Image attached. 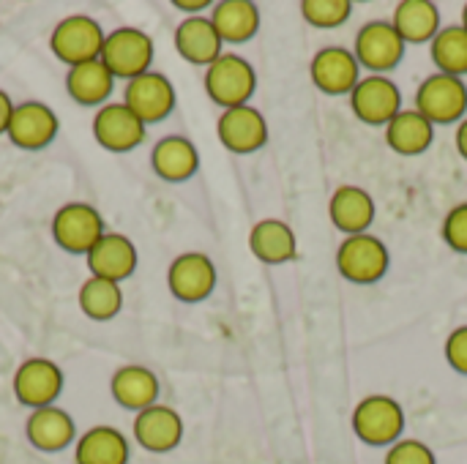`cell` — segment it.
Segmentation results:
<instances>
[{"label": "cell", "instance_id": "d590c367", "mask_svg": "<svg viewBox=\"0 0 467 464\" xmlns=\"http://www.w3.org/2000/svg\"><path fill=\"white\" fill-rule=\"evenodd\" d=\"M14 101L5 90H0V137L8 134V123H11V115H14Z\"/></svg>", "mask_w": 467, "mask_h": 464}, {"label": "cell", "instance_id": "4316f807", "mask_svg": "<svg viewBox=\"0 0 467 464\" xmlns=\"http://www.w3.org/2000/svg\"><path fill=\"white\" fill-rule=\"evenodd\" d=\"M391 25L405 44H424L441 33V8L432 0H402L394 5Z\"/></svg>", "mask_w": 467, "mask_h": 464}, {"label": "cell", "instance_id": "2e32d148", "mask_svg": "<svg viewBox=\"0 0 467 464\" xmlns=\"http://www.w3.org/2000/svg\"><path fill=\"white\" fill-rule=\"evenodd\" d=\"M60 120L44 101H19L8 123V139L22 150H41L57 137Z\"/></svg>", "mask_w": 467, "mask_h": 464}, {"label": "cell", "instance_id": "9a60e30c", "mask_svg": "<svg viewBox=\"0 0 467 464\" xmlns=\"http://www.w3.org/2000/svg\"><path fill=\"white\" fill-rule=\"evenodd\" d=\"M309 77L315 88L328 96H350L361 79V66L348 46H323L309 63Z\"/></svg>", "mask_w": 467, "mask_h": 464}, {"label": "cell", "instance_id": "cb8c5ba5", "mask_svg": "<svg viewBox=\"0 0 467 464\" xmlns=\"http://www.w3.org/2000/svg\"><path fill=\"white\" fill-rule=\"evenodd\" d=\"M252 254L265 265H285L298 252V238L293 227L282 219H260L249 232Z\"/></svg>", "mask_w": 467, "mask_h": 464}, {"label": "cell", "instance_id": "7402d4cb", "mask_svg": "<svg viewBox=\"0 0 467 464\" xmlns=\"http://www.w3.org/2000/svg\"><path fill=\"white\" fill-rule=\"evenodd\" d=\"M159 391H161L159 377L148 366H140V364L120 366L109 380L112 399L123 410H134V413H142V410L153 407L156 399H159Z\"/></svg>", "mask_w": 467, "mask_h": 464}, {"label": "cell", "instance_id": "ffe728a7", "mask_svg": "<svg viewBox=\"0 0 467 464\" xmlns=\"http://www.w3.org/2000/svg\"><path fill=\"white\" fill-rule=\"evenodd\" d=\"M224 41L216 33L211 16L200 14V16H186L178 27H175V49L183 60L194 63V66H211L216 57H222Z\"/></svg>", "mask_w": 467, "mask_h": 464}, {"label": "cell", "instance_id": "44dd1931", "mask_svg": "<svg viewBox=\"0 0 467 464\" xmlns=\"http://www.w3.org/2000/svg\"><path fill=\"white\" fill-rule=\"evenodd\" d=\"M25 435L33 449H38L44 454H57L74 443L77 427H74V418L63 407L52 405V407H41V410L30 413V418L25 424Z\"/></svg>", "mask_w": 467, "mask_h": 464}, {"label": "cell", "instance_id": "5bb4252c", "mask_svg": "<svg viewBox=\"0 0 467 464\" xmlns=\"http://www.w3.org/2000/svg\"><path fill=\"white\" fill-rule=\"evenodd\" d=\"M145 123L123 104V101H107L99 107L93 118V137L104 150L112 153H129L145 139Z\"/></svg>", "mask_w": 467, "mask_h": 464}, {"label": "cell", "instance_id": "277c9868", "mask_svg": "<svg viewBox=\"0 0 467 464\" xmlns=\"http://www.w3.org/2000/svg\"><path fill=\"white\" fill-rule=\"evenodd\" d=\"M107 33L101 30V25L88 16V14H71L66 19H60L49 36V49L57 60L71 66L88 63V60H99L101 49H104Z\"/></svg>", "mask_w": 467, "mask_h": 464}, {"label": "cell", "instance_id": "8d00e7d4", "mask_svg": "<svg viewBox=\"0 0 467 464\" xmlns=\"http://www.w3.org/2000/svg\"><path fill=\"white\" fill-rule=\"evenodd\" d=\"M178 11H189L192 16H200V11L211 8V0H172Z\"/></svg>", "mask_w": 467, "mask_h": 464}, {"label": "cell", "instance_id": "83f0119b", "mask_svg": "<svg viewBox=\"0 0 467 464\" xmlns=\"http://www.w3.org/2000/svg\"><path fill=\"white\" fill-rule=\"evenodd\" d=\"M435 139V126L413 107L402 109L389 126H386V145L400 156H421L430 150Z\"/></svg>", "mask_w": 467, "mask_h": 464}, {"label": "cell", "instance_id": "e575fe53", "mask_svg": "<svg viewBox=\"0 0 467 464\" xmlns=\"http://www.w3.org/2000/svg\"><path fill=\"white\" fill-rule=\"evenodd\" d=\"M446 364L457 372V375H465L467 377V325H460L449 334L446 339Z\"/></svg>", "mask_w": 467, "mask_h": 464}, {"label": "cell", "instance_id": "7a4b0ae2", "mask_svg": "<svg viewBox=\"0 0 467 464\" xmlns=\"http://www.w3.org/2000/svg\"><path fill=\"white\" fill-rule=\"evenodd\" d=\"M254 90H257L254 66L246 57L235 55V52H224L222 57H216L205 68V93L222 109L249 104Z\"/></svg>", "mask_w": 467, "mask_h": 464}, {"label": "cell", "instance_id": "1f68e13d", "mask_svg": "<svg viewBox=\"0 0 467 464\" xmlns=\"http://www.w3.org/2000/svg\"><path fill=\"white\" fill-rule=\"evenodd\" d=\"M301 16L320 30H331L345 25L353 16V3L350 0H304L301 3Z\"/></svg>", "mask_w": 467, "mask_h": 464}, {"label": "cell", "instance_id": "d6a6232c", "mask_svg": "<svg viewBox=\"0 0 467 464\" xmlns=\"http://www.w3.org/2000/svg\"><path fill=\"white\" fill-rule=\"evenodd\" d=\"M383 464H438V459L427 443L413 440V438H402L386 451V462Z\"/></svg>", "mask_w": 467, "mask_h": 464}, {"label": "cell", "instance_id": "5b68a950", "mask_svg": "<svg viewBox=\"0 0 467 464\" xmlns=\"http://www.w3.org/2000/svg\"><path fill=\"white\" fill-rule=\"evenodd\" d=\"M416 109L432 123V126H446V123H460L465 120L467 112V85L462 77L451 74H430L419 90H416Z\"/></svg>", "mask_w": 467, "mask_h": 464}, {"label": "cell", "instance_id": "f35d334b", "mask_svg": "<svg viewBox=\"0 0 467 464\" xmlns=\"http://www.w3.org/2000/svg\"><path fill=\"white\" fill-rule=\"evenodd\" d=\"M460 25L467 30V3H465V8H462V22H460Z\"/></svg>", "mask_w": 467, "mask_h": 464}, {"label": "cell", "instance_id": "8fae6325", "mask_svg": "<svg viewBox=\"0 0 467 464\" xmlns=\"http://www.w3.org/2000/svg\"><path fill=\"white\" fill-rule=\"evenodd\" d=\"M216 134H219V142L230 153H238V156L257 153L260 148L268 145L265 115L257 107H252V104L222 109V115L216 120Z\"/></svg>", "mask_w": 467, "mask_h": 464}, {"label": "cell", "instance_id": "9c48e42d", "mask_svg": "<svg viewBox=\"0 0 467 464\" xmlns=\"http://www.w3.org/2000/svg\"><path fill=\"white\" fill-rule=\"evenodd\" d=\"M350 109L367 126H389L402 112V90L386 74H367L350 93Z\"/></svg>", "mask_w": 467, "mask_h": 464}, {"label": "cell", "instance_id": "f1b7e54d", "mask_svg": "<svg viewBox=\"0 0 467 464\" xmlns=\"http://www.w3.org/2000/svg\"><path fill=\"white\" fill-rule=\"evenodd\" d=\"M129 457H131L129 440L115 427L88 429L74 449L77 464H129Z\"/></svg>", "mask_w": 467, "mask_h": 464}, {"label": "cell", "instance_id": "4fadbf2b", "mask_svg": "<svg viewBox=\"0 0 467 464\" xmlns=\"http://www.w3.org/2000/svg\"><path fill=\"white\" fill-rule=\"evenodd\" d=\"M123 104L148 126L164 120L175 109V88L159 71H145L126 82Z\"/></svg>", "mask_w": 467, "mask_h": 464}, {"label": "cell", "instance_id": "7c38bea8", "mask_svg": "<svg viewBox=\"0 0 467 464\" xmlns=\"http://www.w3.org/2000/svg\"><path fill=\"white\" fill-rule=\"evenodd\" d=\"M63 372L49 358H27L14 375V397L30 410L52 407L63 394Z\"/></svg>", "mask_w": 467, "mask_h": 464}, {"label": "cell", "instance_id": "6da1fadb", "mask_svg": "<svg viewBox=\"0 0 467 464\" xmlns=\"http://www.w3.org/2000/svg\"><path fill=\"white\" fill-rule=\"evenodd\" d=\"M353 432L361 443H367L372 449H391L397 440H402L405 410L394 397L372 394L356 405Z\"/></svg>", "mask_w": 467, "mask_h": 464}, {"label": "cell", "instance_id": "ba28073f", "mask_svg": "<svg viewBox=\"0 0 467 464\" xmlns=\"http://www.w3.org/2000/svg\"><path fill=\"white\" fill-rule=\"evenodd\" d=\"M405 49L408 44L402 41L397 27L386 19L367 22L358 30L356 44H353V55L358 66L372 74H389L391 68H397L405 57Z\"/></svg>", "mask_w": 467, "mask_h": 464}, {"label": "cell", "instance_id": "8992f818", "mask_svg": "<svg viewBox=\"0 0 467 464\" xmlns=\"http://www.w3.org/2000/svg\"><path fill=\"white\" fill-rule=\"evenodd\" d=\"M153 60V41L140 27H118L107 33L101 63L112 71L115 79H134L145 71H150Z\"/></svg>", "mask_w": 467, "mask_h": 464}, {"label": "cell", "instance_id": "30bf717a", "mask_svg": "<svg viewBox=\"0 0 467 464\" xmlns=\"http://www.w3.org/2000/svg\"><path fill=\"white\" fill-rule=\"evenodd\" d=\"M167 287L181 304H200L216 290V265L202 252H183L170 263Z\"/></svg>", "mask_w": 467, "mask_h": 464}, {"label": "cell", "instance_id": "4dcf8cb0", "mask_svg": "<svg viewBox=\"0 0 467 464\" xmlns=\"http://www.w3.org/2000/svg\"><path fill=\"white\" fill-rule=\"evenodd\" d=\"M432 63L441 74L462 77L467 74V30L462 25H446L430 41Z\"/></svg>", "mask_w": 467, "mask_h": 464}, {"label": "cell", "instance_id": "74e56055", "mask_svg": "<svg viewBox=\"0 0 467 464\" xmlns=\"http://www.w3.org/2000/svg\"><path fill=\"white\" fill-rule=\"evenodd\" d=\"M454 145H457V153H460V156L467 161V118L465 120H460V126H457Z\"/></svg>", "mask_w": 467, "mask_h": 464}, {"label": "cell", "instance_id": "d4e9b609", "mask_svg": "<svg viewBox=\"0 0 467 464\" xmlns=\"http://www.w3.org/2000/svg\"><path fill=\"white\" fill-rule=\"evenodd\" d=\"M112 88H115V77L101 63V57L71 66L68 74H66V90L82 107H104Z\"/></svg>", "mask_w": 467, "mask_h": 464}, {"label": "cell", "instance_id": "3957f363", "mask_svg": "<svg viewBox=\"0 0 467 464\" xmlns=\"http://www.w3.org/2000/svg\"><path fill=\"white\" fill-rule=\"evenodd\" d=\"M389 265H391L389 246L372 232L348 235L337 246V268L353 284H375V282H380L386 276Z\"/></svg>", "mask_w": 467, "mask_h": 464}, {"label": "cell", "instance_id": "f546056e", "mask_svg": "<svg viewBox=\"0 0 467 464\" xmlns=\"http://www.w3.org/2000/svg\"><path fill=\"white\" fill-rule=\"evenodd\" d=\"M79 309L85 317H90L96 323H107V320L118 317L123 309L120 284L109 282V279H99V276L85 279V284L79 287Z\"/></svg>", "mask_w": 467, "mask_h": 464}, {"label": "cell", "instance_id": "484cf974", "mask_svg": "<svg viewBox=\"0 0 467 464\" xmlns=\"http://www.w3.org/2000/svg\"><path fill=\"white\" fill-rule=\"evenodd\" d=\"M211 22L222 41L244 44L260 30V8L252 0H219L211 5Z\"/></svg>", "mask_w": 467, "mask_h": 464}, {"label": "cell", "instance_id": "52a82bcc", "mask_svg": "<svg viewBox=\"0 0 467 464\" xmlns=\"http://www.w3.org/2000/svg\"><path fill=\"white\" fill-rule=\"evenodd\" d=\"M107 232L101 213L88 202H68L52 216V238L68 254H85Z\"/></svg>", "mask_w": 467, "mask_h": 464}, {"label": "cell", "instance_id": "603a6c76", "mask_svg": "<svg viewBox=\"0 0 467 464\" xmlns=\"http://www.w3.org/2000/svg\"><path fill=\"white\" fill-rule=\"evenodd\" d=\"M150 167H153V172L161 180H167V183H183V180H189L200 170V153H197V148H194L192 139L178 137V134H170V137H161L153 145Z\"/></svg>", "mask_w": 467, "mask_h": 464}, {"label": "cell", "instance_id": "836d02e7", "mask_svg": "<svg viewBox=\"0 0 467 464\" xmlns=\"http://www.w3.org/2000/svg\"><path fill=\"white\" fill-rule=\"evenodd\" d=\"M443 241L451 252L467 254V202L454 205L443 219Z\"/></svg>", "mask_w": 467, "mask_h": 464}, {"label": "cell", "instance_id": "e0dca14e", "mask_svg": "<svg viewBox=\"0 0 467 464\" xmlns=\"http://www.w3.org/2000/svg\"><path fill=\"white\" fill-rule=\"evenodd\" d=\"M131 432H134V440L145 451H150V454H170L183 440V418L178 416V410L156 402L153 407L137 413Z\"/></svg>", "mask_w": 467, "mask_h": 464}, {"label": "cell", "instance_id": "ac0fdd59", "mask_svg": "<svg viewBox=\"0 0 467 464\" xmlns=\"http://www.w3.org/2000/svg\"><path fill=\"white\" fill-rule=\"evenodd\" d=\"M375 216H378L375 197L361 186L345 183L328 200V219L339 232H345V238L369 232V227L375 224Z\"/></svg>", "mask_w": 467, "mask_h": 464}, {"label": "cell", "instance_id": "d6986e66", "mask_svg": "<svg viewBox=\"0 0 467 464\" xmlns=\"http://www.w3.org/2000/svg\"><path fill=\"white\" fill-rule=\"evenodd\" d=\"M88 268L90 276L109 279V282H123L137 271V246L120 235V232H104L101 241L88 252Z\"/></svg>", "mask_w": 467, "mask_h": 464}]
</instances>
